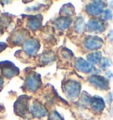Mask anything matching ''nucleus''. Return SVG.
Instances as JSON below:
<instances>
[{
  "instance_id": "1",
  "label": "nucleus",
  "mask_w": 113,
  "mask_h": 120,
  "mask_svg": "<svg viewBox=\"0 0 113 120\" xmlns=\"http://www.w3.org/2000/svg\"><path fill=\"white\" fill-rule=\"evenodd\" d=\"M81 91V85L77 80H68L63 85V92L65 96L71 100H75L79 96Z\"/></svg>"
},
{
  "instance_id": "2",
  "label": "nucleus",
  "mask_w": 113,
  "mask_h": 120,
  "mask_svg": "<svg viewBox=\"0 0 113 120\" xmlns=\"http://www.w3.org/2000/svg\"><path fill=\"white\" fill-rule=\"evenodd\" d=\"M88 82L95 88L102 91H106L109 89V81L105 77L98 74H92L88 77Z\"/></svg>"
},
{
  "instance_id": "3",
  "label": "nucleus",
  "mask_w": 113,
  "mask_h": 120,
  "mask_svg": "<svg viewBox=\"0 0 113 120\" xmlns=\"http://www.w3.org/2000/svg\"><path fill=\"white\" fill-rule=\"evenodd\" d=\"M104 44V41L101 37H98L95 35H87L83 41V46L87 50L96 51L97 49H101L102 45Z\"/></svg>"
},
{
  "instance_id": "4",
  "label": "nucleus",
  "mask_w": 113,
  "mask_h": 120,
  "mask_svg": "<svg viewBox=\"0 0 113 120\" xmlns=\"http://www.w3.org/2000/svg\"><path fill=\"white\" fill-rule=\"evenodd\" d=\"M107 4L104 1H93L87 4L85 7V11L87 14L91 16H98L102 14V11L105 10Z\"/></svg>"
},
{
  "instance_id": "5",
  "label": "nucleus",
  "mask_w": 113,
  "mask_h": 120,
  "mask_svg": "<svg viewBox=\"0 0 113 120\" xmlns=\"http://www.w3.org/2000/svg\"><path fill=\"white\" fill-rule=\"evenodd\" d=\"M0 68H1V71L2 74L4 77H6L8 79H11L13 76L19 74V69L16 67L14 64L9 62V61H4L0 63Z\"/></svg>"
},
{
  "instance_id": "6",
  "label": "nucleus",
  "mask_w": 113,
  "mask_h": 120,
  "mask_svg": "<svg viewBox=\"0 0 113 120\" xmlns=\"http://www.w3.org/2000/svg\"><path fill=\"white\" fill-rule=\"evenodd\" d=\"M86 28L88 32L90 33H95V34H99V33H102L106 28V25L104 21L102 19H91L88 20L87 23Z\"/></svg>"
},
{
  "instance_id": "7",
  "label": "nucleus",
  "mask_w": 113,
  "mask_h": 120,
  "mask_svg": "<svg viewBox=\"0 0 113 120\" xmlns=\"http://www.w3.org/2000/svg\"><path fill=\"white\" fill-rule=\"evenodd\" d=\"M41 86V78L36 73H33L27 76L25 82V87L29 92H35Z\"/></svg>"
},
{
  "instance_id": "8",
  "label": "nucleus",
  "mask_w": 113,
  "mask_h": 120,
  "mask_svg": "<svg viewBox=\"0 0 113 120\" xmlns=\"http://www.w3.org/2000/svg\"><path fill=\"white\" fill-rule=\"evenodd\" d=\"M74 65L78 71L83 72V73H91L96 70L93 64H91L87 60L83 59L81 57H79L76 59Z\"/></svg>"
},
{
  "instance_id": "9",
  "label": "nucleus",
  "mask_w": 113,
  "mask_h": 120,
  "mask_svg": "<svg viewBox=\"0 0 113 120\" xmlns=\"http://www.w3.org/2000/svg\"><path fill=\"white\" fill-rule=\"evenodd\" d=\"M89 105H90V108L93 112L95 114H100L105 109L106 103L105 101L102 97L95 95V96H92Z\"/></svg>"
},
{
  "instance_id": "10",
  "label": "nucleus",
  "mask_w": 113,
  "mask_h": 120,
  "mask_svg": "<svg viewBox=\"0 0 113 120\" xmlns=\"http://www.w3.org/2000/svg\"><path fill=\"white\" fill-rule=\"evenodd\" d=\"M27 101L28 98L26 95L19 97L14 104V110L17 115L19 116H25L27 112Z\"/></svg>"
},
{
  "instance_id": "11",
  "label": "nucleus",
  "mask_w": 113,
  "mask_h": 120,
  "mask_svg": "<svg viewBox=\"0 0 113 120\" xmlns=\"http://www.w3.org/2000/svg\"><path fill=\"white\" fill-rule=\"evenodd\" d=\"M40 48V44L36 40L34 39H27L25 41V43L23 45V49L26 55L28 56H34L37 53L38 49Z\"/></svg>"
},
{
  "instance_id": "12",
  "label": "nucleus",
  "mask_w": 113,
  "mask_h": 120,
  "mask_svg": "<svg viewBox=\"0 0 113 120\" xmlns=\"http://www.w3.org/2000/svg\"><path fill=\"white\" fill-rule=\"evenodd\" d=\"M30 111L34 117H42L47 115V110L43 107V105L39 101H34L31 106Z\"/></svg>"
},
{
  "instance_id": "13",
  "label": "nucleus",
  "mask_w": 113,
  "mask_h": 120,
  "mask_svg": "<svg viewBox=\"0 0 113 120\" xmlns=\"http://www.w3.org/2000/svg\"><path fill=\"white\" fill-rule=\"evenodd\" d=\"M102 59V54L101 51H94L87 55V61L91 64H98Z\"/></svg>"
},
{
  "instance_id": "14",
  "label": "nucleus",
  "mask_w": 113,
  "mask_h": 120,
  "mask_svg": "<svg viewBox=\"0 0 113 120\" xmlns=\"http://www.w3.org/2000/svg\"><path fill=\"white\" fill-rule=\"evenodd\" d=\"M71 23H72V19L71 18L62 17V18H58L57 19H56L55 25L59 30H65L70 26Z\"/></svg>"
},
{
  "instance_id": "15",
  "label": "nucleus",
  "mask_w": 113,
  "mask_h": 120,
  "mask_svg": "<svg viewBox=\"0 0 113 120\" xmlns=\"http://www.w3.org/2000/svg\"><path fill=\"white\" fill-rule=\"evenodd\" d=\"M41 16H36V17H32L27 20V26L31 30H37L41 26Z\"/></svg>"
},
{
  "instance_id": "16",
  "label": "nucleus",
  "mask_w": 113,
  "mask_h": 120,
  "mask_svg": "<svg viewBox=\"0 0 113 120\" xmlns=\"http://www.w3.org/2000/svg\"><path fill=\"white\" fill-rule=\"evenodd\" d=\"M26 33H27L26 31L21 30V31H19L16 34H14L13 36H12V43L18 44V43H20V42L24 41L26 40V38L27 37V34Z\"/></svg>"
},
{
  "instance_id": "17",
  "label": "nucleus",
  "mask_w": 113,
  "mask_h": 120,
  "mask_svg": "<svg viewBox=\"0 0 113 120\" xmlns=\"http://www.w3.org/2000/svg\"><path fill=\"white\" fill-rule=\"evenodd\" d=\"M55 59H56V56H55V55L52 52L43 53L40 56V61L41 62V64H43V65L48 64L49 63H52Z\"/></svg>"
},
{
  "instance_id": "18",
  "label": "nucleus",
  "mask_w": 113,
  "mask_h": 120,
  "mask_svg": "<svg viewBox=\"0 0 113 120\" xmlns=\"http://www.w3.org/2000/svg\"><path fill=\"white\" fill-rule=\"evenodd\" d=\"M86 28V25H85V21L82 17H79L78 19H76L75 24H74V29H75L76 33L78 34H82L83 32L85 31Z\"/></svg>"
},
{
  "instance_id": "19",
  "label": "nucleus",
  "mask_w": 113,
  "mask_h": 120,
  "mask_svg": "<svg viewBox=\"0 0 113 120\" xmlns=\"http://www.w3.org/2000/svg\"><path fill=\"white\" fill-rule=\"evenodd\" d=\"M61 12L64 13L65 16H69V15L74 14V8L71 4H66L65 5H64L62 9H61Z\"/></svg>"
},
{
  "instance_id": "20",
  "label": "nucleus",
  "mask_w": 113,
  "mask_h": 120,
  "mask_svg": "<svg viewBox=\"0 0 113 120\" xmlns=\"http://www.w3.org/2000/svg\"><path fill=\"white\" fill-rule=\"evenodd\" d=\"M102 17V20H109V19H112L113 18V12L111 10L109 9H105L102 11V13L101 14Z\"/></svg>"
},
{
  "instance_id": "21",
  "label": "nucleus",
  "mask_w": 113,
  "mask_h": 120,
  "mask_svg": "<svg viewBox=\"0 0 113 120\" xmlns=\"http://www.w3.org/2000/svg\"><path fill=\"white\" fill-rule=\"evenodd\" d=\"M91 98H92V96H91L90 94H88L87 92H83L82 95H81V97H80V101H81V103H83V104L89 105Z\"/></svg>"
},
{
  "instance_id": "22",
  "label": "nucleus",
  "mask_w": 113,
  "mask_h": 120,
  "mask_svg": "<svg viewBox=\"0 0 113 120\" xmlns=\"http://www.w3.org/2000/svg\"><path fill=\"white\" fill-rule=\"evenodd\" d=\"M110 59H109L108 57H102V61L100 63V66L102 68V70H105L106 68H108L109 66H110Z\"/></svg>"
},
{
  "instance_id": "23",
  "label": "nucleus",
  "mask_w": 113,
  "mask_h": 120,
  "mask_svg": "<svg viewBox=\"0 0 113 120\" xmlns=\"http://www.w3.org/2000/svg\"><path fill=\"white\" fill-rule=\"evenodd\" d=\"M49 119V120H64V118H63L58 113L56 112V110H54V111H52V112L50 113Z\"/></svg>"
},
{
  "instance_id": "24",
  "label": "nucleus",
  "mask_w": 113,
  "mask_h": 120,
  "mask_svg": "<svg viewBox=\"0 0 113 120\" xmlns=\"http://www.w3.org/2000/svg\"><path fill=\"white\" fill-rule=\"evenodd\" d=\"M108 39L110 41H113V29L109 31V33L108 34Z\"/></svg>"
},
{
  "instance_id": "25",
  "label": "nucleus",
  "mask_w": 113,
  "mask_h": 120,
  "mask_svg": "<svg viewBox=\"0 0 113 120\" xmlns=\"http://www.w3.org/2000/svg\"><path fill=\"white\" fill-rule=\"evenodd\" d=\"M5 48H6V44L4 43V42H0V52L3 51Z\"/></svg>"
},
{
  "instance_id": "26",
  "label": "nucleus",
  "mask_w": 113,
  "mask_h": 120,
  "mask_svg": "<svg viewBox=\"0 0 113 120\" xmlns=\"http://www.w3.org/2000/svg\"><path fill=\"white\" fill-rule=\"evenodd\" d=\"M3 86H4V79H2V78H0V91L2 89Z\"/></svg>"
}]
</instances>
